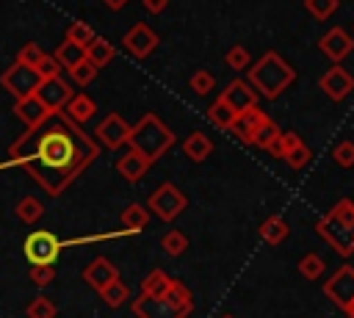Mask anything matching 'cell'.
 I'll use <instances>...</instances> for the list:
<instances>
[{
  "instance_id": "1",
  "label": "cell",
  "mask_w": 354,
  "mask_h": 318,
  "mask_svg": "<svg viewBox=\"0 0 354 318\" xmlns=\"http://www.w3.org/2000/svg\"><path fill=\"white\" fill-rule=\"evenodd\" d=\"M97 155L100 144L64 111L50 113L36 127H25L8 147V158L19 163L47 196H61Z\"/></svg>"
},
{
  "instance_id": "2",
  "label": "cell",
  "mask_w": 354,
  "mask_h": 318,
  "mask_svg": "<svg viewBox=\"0 0 354 318\" xmlns=\"http://www.w3.org/2000/svg\"><path fill=\"white\" fill-rule=\"evenodd\" d=\"M293 80H296V69L274 50H268L263 58H257L249 66V86L254 88V94H263L266 100H277Z\"/></svg>"
},
{
  "instance_id": "3",
  "label": "cell",
  "mask_w": 354,
  "mask_h": 318,
  "mask_svg": "<svg viewBox=\"0 0 354 318\" xmlns=\"http://www.w3.org/2000/svg\"><path fill=\"white\" fill-rule=\"evenodd\" d=\"M127 147L133 152H138L147 163H155V160H160L174 147V133L160 122V116L144 113L136 124H130Z\"/></svg>"
},
{
  "instance_id": "4",
  "label": "cell",
  "mask_w": 354,
  "mask_h": 318,
  "mask_svg": "<svg viewBox=\"0 0 354 318\" xmlns=\"http://www.w3.org/2000/svg\"><path fill=\"white\" fill-rule=\"evenodd\" d=\"M64 246L66 243L61 238H55L50 230H36V232H30L25 238L22 254L28 257L30 265H55V260H58Z\"/></svg>"
},
{
  "instance_id": "5",
  "label": "cell",
  "mask_w": 354,
  "mask_h": 318,
  "mask_svg": "<svg viewBox=\"0 0 354 318\" xmlns=\"http://www.w3.org/2000/svg\"><path fill=\"white\" fill-rule=\"evenodd\" d=\"M130 307H133L136 318H188L194 310V304H180L169 296L155 299V296H144V293H138L130 301Z\"/></svg>"
},
{
  "instance_id": "6",
  "label": "cell",
  "mask_w": 354,
  "mask_h": 318,
  "mask_svg": "<svg viewBox=\"0 0 354 318\" xmlns=\"http://www.w3.org/2000/svg\"><path fill=\"white\" fill-rule=\"evenodd\" d=\"M185 207H188V196L174 183H160L147 202V210L155 213L160 221H174Z\"/></svg>"
},
{
  "instance_id": "7",
  "label": "cell",
  "mask_w": 354,
  "mask_h": 318,
  "mask_svg": "<svg viewBox=\"0 0 354 318\" xmlns=\"http://www.w3.org/2000/svg\"><path fill=\"white\" fill-rule=\"evenodd\" d=\"M0 86H3L14 100H22V97L36 94V88H39V75H36L30 66L14 61V64L0 75Z\"/></svg>"
},
{
  "instance_id": "8",
  "label": "cell",
  "mask_w": 354,
  "mask_h": 318,
  "mask_svg": "<svg viewBox=\"0 0 354 318\" xmlns=\"http://www.w3.org/2000/svg\"><path fill=\"white\" fill-rule=\"evenodd\" d=\"M315 232L321 235V241L326 243V246H332L340 257H351L354 254V232H348V230H343L337 221H332L329 216H321L318 221H315Z\"/></svg>"
},
{
  "instance_id": "9",
  "label": "cell",
  "mask_w": 354,
  "mask_h": 318,
  "mask_svg": "<svg viewBox=\"0 0 354 318\" xmlns=\"http://www.w3.org/2000/svg\"><path fill=\"white\" fill-rule=\"evenodd\" d=\"M36 97H39V102H41L50 113H58V111L66 108V102L75 97V91H72V86H69L64 77H50V80H39Z\"/></svg>"
},
{
  "instance_id": "10",
  "label": "cell",
  "mask_w": 354,
  "mask_h": 318,
  "mask_svg": "<svg viewBox=\"0 0 354 318\" xmlns=\"http://www.w3.org/2000/svg\"><path fill=\"white\" fill-rule=\"evenodd\" d=\"M324 293L326 299H332L340 310H346L354 301V268L351 265H340L326 282H324Z\"/></svg>"
},
{
  "instance_id": "11",
  "label": "cell",
  "mask_w": 354,
  "mask_h": 318,
  "mask_svg": "<svg viewBox=\"0 0 354 318\" xmlns=\"http://www.w3.org/2000/svg\"><path fill=\"white\" fill-rule=\"evenodd\" d=\"M127 138H130V124L122 119V113H108L94 130V141L102 144L105 149H119L122 144H127Z\"/></svg>"
},
{
  "instance_id": "12",
  "label": "cell",
  "mask_w": 354,
  "mask_h": 318,
  "mask_svg": "<svg viewBox=\"0 0 354 318\" xmlns=\"http://www.w3.org/2000/svg\"><path fill=\"white\" fill-rule=\"evenodd\" d=\"M122 44H124V50L133 55V58H147L155 47H158V33L149 28V25H144V22H136L127 33H124V39H122Z\"/></svg>"
},
{
  "instance_id": "13",
  "label": "cell",
  "mask_w": 354,
  "mask_h": 318,
  "mask_svg": "<svg viewBox=\"0 0 354 318\" xmlns=\"http://www.w3.org/2000/svg\"><path fill=\"white\" fill-rule=\"evenodd\" d=\"M318 50H321L332 64H337V61H343V58L354 50V39L346 33V28H332V30H326V33L318 39Z\"/></svg>"
},
{
  "instance_id": "14",
  "label": "cell",
  "mask_w": 354,
  "mask_h": 318,
  "mask_svg": "<svg viewBox=\"0 0 354 318\" xmlns=\"http://www.w3.org/2000/svg\"><path fill=\"white\" fill-rule=\"evenodd\" d=\"M318 86H321V91H324L329 100H335V102H337V100H343V97L354 88V77H351L343 66H337V64H335V66H329V69L321 75Z\"/></svg>"
},
{
  "instance_id": "15",
  "label": "cell",
  "mask_w": 354,
  "mask_h": 318,
  "mask_svg": "<svg viewBox=\"0 0 354 318\" xmlns=\"http://www.w3.org/2000/svg\"><path fill=\"white\" fill-rule=\"evenodd\" d=\"M113 279H119V271L116 265L108 260V257H94L86 268H83V282L88 288H94L97 293H102Z\"/></svg>"
},
{
  "instance_id": "16",
  "label": "cell",
  "mask_w": 354,
  "mask_h": 318,
  "mask_svg": "<svg viewBox=\"0 0 354 318\" xmlns=\"http://www.w3.org/2000/svg\"><path fill=\"white\" fill-rule=\"evenodd\" d=\"M221 100H224L235 113H243V111H249V108L257 105V94H254V88H252L246 80H232V83L221 91Z\"/></svg>"
},
{
  "instance_id": "17",
  "label": "cell",
  "mask_w": 354,
  "mask_h": 318,
  "mask_svg": "<svg viewBox=\"0 0 354 318\" xmlns=\"http://www.w3.org/2000/svg\"><path fill=\"white\" fill-rule=\"evenodd\" d=\"M263 122H266V113L254 105V108H249V111H243V113H235V119H232V124H230V133H232L238 141L249 144V141H252V133H254Z\"/></svg>"
},
{
  "instance_id": "18",
  "label": "cell",
  "mask_w": 354,
  "mask_h": 318,
  "mask_svg": "<svg viewBox=\"0 0 354 318\" xmlns=\"http://www.w3.org/2000/svg\"><path fill=\"white\" fill-rule=\"evenodd\" d=\"M14 116H17L25 127H36V124H41V122L50 116V111L39 102L36 94H30V97H22V100L14 102Z\"/></svg>"
},
{
  "instance_id": "19",
  "label": "cell",
  "mask_w": 354,
  "mask_h": 318,
  "mask_svg": "<svg viewBox=\"0 0 354 318\" xmlns=\"http://www.w3.org/2000/svg\"><path fill=\"white\" fill-rule=\"evenodd\" d=\"M149 166H152V163H147V160H144L138 152H133V149L124 152V155L116 160V171H119L127 183H138V180L149 171Z\"/></svg>"
},
{
  "instance_id": "20",
  "label": "cell",
  "mask_w": 354,
  "mask_h": 318,
  "mask_svg": "<svg viewBox=\"0 0 354 318\" xmlns=\"http://www.w3.org/2000/svg\"><path fill=\"white\" fill-rule=\"evenodd\" d=\"M113 58H116V47H113L108 39H102V36H97V39L86 47V61H88L94 69L108 66Z\"/></svg>"
},
{
  "instance_id": "21",
  "label": "cell",
  "mask_w": 354,
  "mask_h": 318,
  "mask_svg": "<svg viewBox=\"0 0 354 318\" xmlns=\"http://www.w3.org/2000/svg\"><path fill=\"white\" fill-rule=\"evenodd\" d=\"M64 113H66L75 124H83V122H88V119L97 113V102H94L88 94H75V97L66 102Z\"/></svg>"
},
{
  "instance_id": "22",
  "label": "cell",
  "mask_w": 354,
  "mask_h": 318,
  "mask_svg": "<svg viewBox=\"0 0 354 318\" xmlns=\"http://www.w3.org/2000/svg\"><path fill=\"white\" fill-rule=\"evenodd\" d=\"M171 282H174V277H169L163 268H152V271L141 279V293H144V296H155V299H160V296L169 293Z\"/></svg>"
},
{
  "instance_id": "23",
  "label": "cell",
  "mask_w": 354,
  "mask_h": 318,
  "mask_svg": "<svg viewBox=\"0 0 354 318\" xmlns=\"http://www.w3.org/2000/svg\"><path fill=\"white\" fill-rule=\"evenodd\" d=\"M183 152H185L194 163H202L205 158H210V152H213V141H210L202 130H196V133H191V135L183 141Z\"/></svg>"
},
{
  "instance_id": "24",
  "label": "cell",
  "mask_w": 354,
  "mask_h": 318,
  "mask_svg": "<svg viewBox=\"0 0 354 318\" xmlns=\"http://www.w3.org/2000/svg\"><path fill=\"white\" fill-rule=\"evenodd\" d=\"M260 238L268 243V246H277V243H282L288 235H290V227L285 224V218L282 216H268L263 224H260Z\"/></svg>"
},
{
  "instance_id": "25",
  "label": "cell",
  "mask_w": 354,
  "mask_h": 318,
  "mask_svg": "<svg viewBox=\"0 0 354 318\" xmlns=\"http://www.w3.org/2000/svg\"><path fill=\"white\" fill-rule=\"evenodd\" d=\"M149 224V210L144 207V205H127L124 210H122V230L124 232H141L144 227Z\"/></svg>"
},
{
  "instance_id": "26",
  "label": "cell",
  "mask_w": 354,
  "mask_h": 318,
  "mask_svg": "<svg viewBox=\"0 0 354 318\" xmlns=\"http://www.w3.org/2000/svg\"><path fill=\"white\" fill-rule=\"evenodd\" d=\"M53 58L61 64V69H72V66H77L83 58H86V50L83 47H77L75 41H69V39H64L58 47H55V53H53Z\"/></svg>"
},
{
  "instance_id": "27",
  "label": "cell",
  "mask_w": 354,
  "mask_h": 318,
  "mask_svg": "<svg viewBox=\"0 0 354 318\" xmlns=\"http://www.w3.org/2000/svg\"><path fill=\"white\" fill-rule=\"evenodd\" d=\"M14 213H17V218L22 221V224H36L41 216H44V205H41V199H36V196H22L19 202H17V207H14Z\"/></svg>"
},
{
  "instance_id": "28",
  "label": "cell",
  "mask_w": 354,
  "mask_h": 318,
  "mask_svg": "<svg viewBox=\"0 0 354 318\" xmlns=\"http://www.w3.org/2000/svg\"><path fill=\"white\" fill-rule=\"evenodd\" d=\"M207 119H210L213 127H218V130H230V124H232V119H235V111L218 97L216 102H210V108H207Z\"/></svg>"
},
{
  "instance_id": "29",
  "label": "cell",
  "mask_w": 354,
  "mask_h": 318,
  "mask_svg": "<svg viewBox=\"0 0 354 318\" xmlns=\"http://www.w3.org/2000/svg\"><path fill=\"white\" fill-rule=\"evenodd\" d=\"M326 216H329L332 221H337L343 230L354 232V202H351V199H346V196H343V199H337Z\"/></svg>"
},
{
  "instance_id": "30",
  "label": "cell",
  "mask_w": 354,
  "mask_h": 318,
  "mask_svg": "<svg viewBox=\"0 0 354 318\" xmlns=\"http://www.w3.org/2000/svg\"><path fill=\"white\" fill-rule=\"evenodd\" d=\"M299 144H304V141L299 138V133L288 130V133H279V135H277V141H274V144H271V147H268L266 152H271L274 158L285 160V158H288V155H290V152H293V149H296Z\"/></svg>"
},
{
  "instance_id": "31",
  "label": "cell",
  "mask_w": 354,
  "mask_h": 318,
  "mask_svg": "<svg viewBox=\"0 0 354 318\" xmlns=\"http://www.w3.org/2000/svg\"><path fill=\"white\" fill-rule=\"evenodd\" d=\"M279 133H282V130H279V124H277V122H271V119L266 116V122L252 133V141H249V144H252V147H260V149H268V147L277 141V135H279Z\"/></svg>"
},
{
  "instance_id": "32",
  "label": "cell",
  "mask_w": 354,
  "mask_h": 318,
  "mask_svg": "<svg viewBox=\"0 0 354 318\" xmlns=\"http://www.w3.org/2000/svg\"><path fill=\"white\" fill-rule=\"evenodd\" d=\"M160 246H163V252H166L169 257H180V254L188 249V235H185L183 230H169V232H163Z\"/></svg>"
},
{
  "instance_id": "33",
  "label": "cell",
  "mask_w": 354,
  "mask_h": 318,
  "mask_svg": "<svg viewBox=\"0 0 354 318\" xmlns=\"http://www.w3.org/2000/svg\"><path fill=\"white\" fill-rule=\"evenodd\" d=\"M100 296H102V301H105L111 310H116V307H122L124 301H130V288H127L122 279H113Z\"/></svg>"
},
{
  "instance_id": "34",
  "label": "cell",
  "mask_w": 354,
  "mask_h": 318,
  "mask_svg": "<svg viewBox=\"0 0 354 318\" xmlns=\"http://www.w3.org/2000/svg\"><path fill=\"white\" fill-rule=\"evenodd\" d=\"M66 39H69V41H75L77 47H83V50H86V47H88V44L97 39V33H94V28H91L88 22L75 19V22L66 28Z\"/></svg>"
},
{
  "instance_id": "35",
  "label": "cell",
  "mask_w": 354,
  "mask_h": 318,
  "mask_svg": "<svg viewBox=\"0 0 354 318\" xmlns=\"http://www.w3.org/2000/svg\"><path fill=\"white\" fill-rule=\"evenodd\" d=\"M25 315H28V318H55V315H58V307H55L53 299H47V296H36V299L28 301Z\"/></svg>"
},
{
  "instance_id": "36",
  "label": "cell",
  "mask_w": 354,
  "mask_h": 318,
  "mask_svg": "<svg viewBox=\"0 0 354 318\" xmlns=\"http://www.w3.org/2000/svg\"><path fill=\"white\" fill-rule=\"evenodd\" d=\"M324 271H326V263H324V257H318L315 252H310V254H304V257L299 260V274H301L304 279H321Z\"/></svg>"
},
{
  "instance_id": "37",
  "label": "cell",
  "mask_w": 354,
  "mask_h": 318,
  "mask_svg": "<svg viewBox=\"0 0 354 318\" xmlns=\"http://www.w3.org/2000/svg\"><path fill=\"white\" fill-rule=\"evenodd\" d=\"M224 61H227V66H230V69H235V72H243V69H249V66H252V55H249V50H246L243 44L230 47V50H227V55H224Z\"/></svg>"
},
{
  "instance_id": "38",
  "label": "cell",
  "mask_w": 354,
  "mask_h": 318,
  "mask_svg": "<svg viewBox=\"0 0 354 318\" xmlns=\"http://www.w3.org/2000/svg\"><path fill=\"white\" fill-rule=\"evenodd\" d=\"M340 0H304V8L315 17V19H329L337 11Z\"/></svg>"
},
{
  "instance_id": "39",
  "label": "cell",
  "mask_w": 354,
  "mask_h": 318,
  "mask_svg": "<svg viewBox=\"0 0 354 318\" xmlns=\"http://www.w3.org/2000/svg\"><path fill=\"white\" fill-rule=\"evenodd\" d=\"M33 72L39 75V80H50V77H61V64L53 58V55H41L39 61H36V66H33Z\"/></svg>"
},
{
  "instance_id": "40",
  "label": "cell",
  "mask_w": 354,
  "mask_h": 318,
  "mask_svg": "<svg viewBox=\"0 0 354 318\" xmlns=\"http://www.w3.org/2000/svg\"><path fill=\"white\" fill-rule=\"evenodd\" d=\"M97 72H100V69H94V66H91V64L83 58L77 66H72V69H69V77H72L77 86H88V83L97 77Z\"/></svg>"
},
{
  "instance_id": "41",
  "label": "cell",
  "mask_w": 354,
  "mask_h": 318,
  "mask_svg": "<svg viewBox=\"0 0 354 318\" xmlns=\"http://www.w3.org/2000/svg\"><path fill=\"white\" fill-rule=\"evenodd\" d=\"M41 55H44V50H41L36 41H28V44H22V47H19V53H17V58H14V61H19V64H25V66H30V69H33V66H36V61H39Z\"/></svg>"
},
{
  "instance_id": "42",
  "label": "cell",
  "mask_w": 354,
  "mask_h": 318,
  "mask_svg": "<svg viewBox=\"0 0 354 318\" xmlns=\"http://www.w3.org/2000/svg\"><path fill=\"white\" fill-rule=\"evenodd\" d=\"M28 277H30V282L36 288H47L55 279V265H30Z\"/></svg>"
},
{
  "instance_id": "43",
  "label": "cell",
  "mask_w": 354,
  "mask_h": 318,
  "mask_svg": "<svg viewBox=\"0 0 354 318\" xmlns=\"http://www.w3.org/2000/svg\"><path fill=\"white\" fill-rule=\"evenodd\" d=\"M332 158H335L337 166L351 169V166H354V141H340V144L332 149Z\"/></svg>"
},
{
  "instance_id": "44",
  "label": "cell",
  "mask_w": 354,
  "mask_h": 318,
  "mask_svg": "<svg viewBox=\"0 0 354 318\" xmlns=\"http://www.w3.org/2000/svg\"><path fill=\"white\" fill-rule=\"evenodd\" d=\"M213 86H216V77H213L207 69H199V72L191 75V88H194L199 97L207 94V91H213Z\"/></svg>"
},
{
  "instance_id": "45",
  "label": "cell",
  "mask_w": 354,
  "mask_h": 318,
  "mask_svg": "<svg viewBox=\"0 0 354 318\" xmlns=\"http://www.w3.org/2000/svg\"><path fill=\"white\" fill-rule=\"evenodd\" d=\"M310 158H313V152H310V147L307 144H299L285 160H288V166L293 169V171H299V169H304L307 163H310Z\"/></svg>"
},
{
  "instance_id": "46",
  "label": "cell",
  "mask_w": 354,
  "mask_h": 318,
  "mask_svg": "<svg viewBox=\"0 0 354 318\" xmlns=\"http://www.w3.org/2000/svg\"><path fill=\"white\" fill-rule=\"evenodd\" d=\"M166 6H169V0H144V8L149 14H160V11H166Z\"/></svg>"
},
{
  "instance_id": "47",
  "label": "cell",
  "mask_w": 354,
  "mask_h": 318,
  "mask_svg": "<svg viewBox=\"0 0 354 318\" xmlns=\"http://www.w3.org/2000/svg\"><path fill=\"white\" fill-rule=\"evenodd\" d=\"M102 3H105L111 11H122V8L127 6V0H102Z\"/></svg>"
},
{
  "instance_id": "48",
  "label": "cell",
  "mask_w": 354,
  "mask_h": 318,
  "mask_svg": "<svg viewBox=\"0 0 354 318\" xmlns=\"http://www.w3.org/2000/svg\"><path fill=\"white\" fill-rule=\"evenodd\" d=\"M343 312H346V315H348V318H354V301H351V304H348V307H346V310H343Z\"/></svg>"
},
{
  "instance_id": "49",
  "label": "cell",
  "mask_w": 354,
  "mask_h": 318,
  "mask_svg": "<svg viewBox=\"0 0 354 318\" xmlns=\"http://www.w3.org/2000/svg\"><path fill=\"white\" fill-rule=\"evenodd\" d=\"M221 318H232V315H221Z\"/></svg>"
}]
</instances>
